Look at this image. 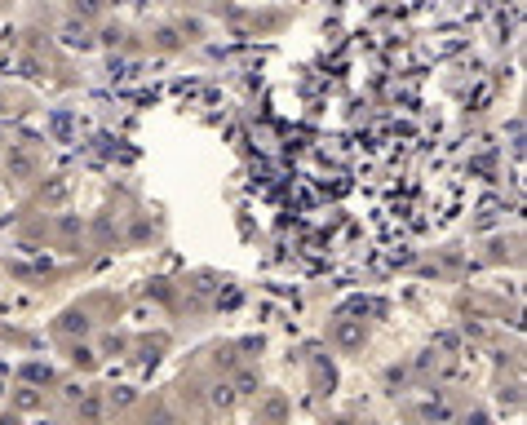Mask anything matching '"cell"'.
<instances>
[{
  "label": "cell",
  "instance_id": "1",
  "mask_svg": "<svg viewBox=\"0 0 527 425\" xmlns=\"http://www.w3.org/2000/svg\"><path fill=\"white\" fill-rule=\"evenodd\" d=\"M0 169H5L14 182L36 178V169H40V151L31 147V142H5V160H0Z\"/></svg>",
  "mask_w": 527,
  "mask_h": 425
},
{
  "label": "cell",
  "instance_id": "2",
  "mask_svg": "<svg viewBox=\"0 0 527 425\" xmlns=\"http://www.w3.org/2000/svg\"><path fill=\"white\" fill-rule=\"evenodd\" d=\"M58 36H62V45H67V49H80V54L98 45V40H93V31H89V23H85V18H76V14H71L67 23L58 27Z\"/></svg>",
  "mask_w": 527,
  "mask_h": 425
},
{
  "label": "cell",
  "instance_id": "3",
  "mask_svg": "<svg viewBox=\"0 0 527 425\" xmlns=\"http://www.w3.org/2000/svg\"><path fill=\"white\" fill-rule=\"evenodd\" d=\"M58 333L76 341V337H89V333H93V324H89V315H85V310H67V315L58 319Z\"/></svg>",
  "mask_w": 527,
  "mask_h": 425
},
{
  "label": "cell",
  "instance_id": "4",
  "mask_svg": "<svg viewBox=\"0 0 527 425\" xmlns=\"http://www.w3.org/2000/svg\"><path fill=\"white\" fill-rule=\"evenodd\" d=\"M235 399H240V395H235L231 381H217V386L209 390V403H213L217 412H231V408H235Z\"/></svg>",
  "mask_w": 527,
  "mask_h": 425
},
{
  "label": "cell",
  "instance_id": "5",
  "mask_svg": "<svg viewBox=\"0 0 527 425\" xmlns=\"http://www.w3.org/2000/svg\"><path fill=\"white\" fill-rule=\"evenodd\" d=\"M333 337H337V346H359L368 333H364V324H350V319H341V324L333 328Z\"/></svg>",
  "mask_w": 527,
  "mask_h": 425
},
{
  "label": "cell",
  "instance_id": "6",
  "mask_svg": "<svg viewBox=\"0 0 527 425\" xmlns=\"http://www.w3.org/2000/svg\"><path fill=\"white\" fill-rule=\"evenodd\" d=\"M102 9H107V0H71V14L93 23V18H102Z\"/></svg>",
  "mask_w": 527,
  "mask_h": 425
},
{
  "label": "cell",
  "instance_id": "7",
  "mask_svg": "<svg viewBox=\"0 0 527 425\" xmlns=\"http://www.w3.org/2000/svg\"><path fill=\"white\" fill-rule=\"evenodd\" d=\"M71 364H76V368H85V372H89L93 364H98V355H93V346H89L85 337H80L76 346H71Z\"/></svg>",
  "mask_w": 527,
  "mask_h": 425
},
{
  "label": "cell",
  "instance_id": "8",
  "mask_svg": "<svg viewBox=\"0 0 527 425\" xmlns=\"http://www.w3.org/2000/svg\"><path fill=\"white\" fill-rule=\"evenodd\" d=\"M231 386H235V395H257V386H262V377H257V372H240V377H235Z\"/></svg>",
  "mask_w": 527,
  "mask_h": 425
},
{
  "label": "cell",
  "instance_id": "9",
  "mask_svg": "<svg viewBox=\"0 0 527 425\" xmlns=\"http://www.w3.org/2000/svg\"><path fill=\"white\" fill-rule=\"evenodd\" d=\"M133 399H138V395H133V390H120V395H116V390H111V408H129Z\"/></svg>",
  "mask_w": 527,
  "mask_h": 425
},
{
  "label": "cell",
  "instance_id": "10",
  "mask_svg": "<svg viewBox=\"0 0 527 425\" xmlns=\"http://www.w3.org/2000/svg\"><path fill=\"white\" fill-rule=\"evenodd\" d=\"M0 160H5V133H0Z\"/></svg>",
  "mask_w": 527,
  "mask_h": 425
},
{
  "label": "cell",
  "instance_id": "11",
  "mask_svg": "<svg viewBox=\"0 0 527 425\" xmlns=\"http://www.w3.org/2000/svg\"><path fill=\"white\" fill-rule=\"evenodd\" d=\"M0 111H5V89H0Z\"/></svg>",
  "mask_w": 527,
  "mask_h": 425
}]
</instances>
